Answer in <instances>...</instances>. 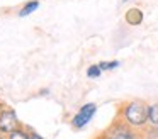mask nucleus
<instances>
[{"mask_svg":"<svg viewBox=\"0 0 158 139\" xmlns=\"http://www.w3.org/2000/svg\"><path fill=\"white\" fill-rule=\"evenodd\" d=\"M121 121H124L127 125L134 129H144L146 124L150 122L148 119V105L141 100H131L126 102L123 107L119 108V117Z\"/></svg>","mask_w":158,"mask_h":139,"instance_id":"nucleus-1","label":"nucleus"},{"mask_svg":"<svg viewBox=\"0 0 158 139\" xmlns=\"http://www.w3.org/2000/svg\"><path fill=\"white\" fill-rule=\"evenodd\" d=\"M19 125V121H17V115L12 108H4L0 112V134H10L14 132Z\"/></svg>","mask_w":158,"mask_h":139,"instance_id":"nucleus-4","label":"nucleus"},{"mask_svg":"<svg viewBox=\"0 0 158 139\" xmlns=\"http://www.w3.org/2000/svg\"><path fill=\"white\" fill-rule=\"evenodd\" d=\"M95 112H97V105L95 104H85V105H82V108H80V110L75 114V117L72 119V125L75 129L85 127V125L92 121V117L95 115Z\"/></svg>","mask_w":158,"mask_h":139,"instance_id":"nucleus-3","label":"nucleus"},{"mask_svg":"<svg viewBox=\"0 0 158 139\" xmlns=\"http://www.w3.org/2000/svg\"><path fill=\"white\" fill-rule=\"evenodd\" d=\"M29 139H44V137H41L39 134H36V132H31V137Z\"/></svg>","mask_w":158,"mask_h":139,"instance_id":"nucleus-12","label":"nucleus"},{"mask_svg":"<svg viewBox=\"0 0 158 139\" xmlns=\"http://www.w3.org/2000/svg\"><path fill=\"white\" fill-rule=\"evenodd\" d=\"M124 19H126V22L129 24V26H139V24L143 22V12H141L138 7H131V9L126 10Z\"/></svg>","mask_w":158,"mask_h":139,"instance_id":"nucleus-5","label":"nucleus"},{"mask_svg":"<svg viewBox=\"0 0 158 139\" xmlns=\"http://www.w3.org/2000/svg\"><path fill=\"white\" fill-rule=\"evenodd\" d=\"M0 139H4V137H2V136H0Z\"/></svg>","mask_w":158,"mask_h":139,"instance_id":"nucleus-16","label":"nucleus"},{"mask_svg":"<svg viewBox=\"0 0 158 139\" xmlns=\"http://www.w3.org/2000/svg\"><path fill=\"white\" fill-rule=\"evenodd\" d=\"M0 112H2V104H0Z\"/></svg>","mask_w":158,"mask_h":139,"instance_id":"nucleus-14","label":"nucleus"},{"mask_svg":"<svg viewBox=\"0 0 158 139\" xmlns=\"http://www.w3.org/2000/svg\"><path fill=\"white\" fill-rule=\"evenodd\" d=\"M106 134L109 136L110 139H141V134L138 132V129L127 125L126 122L121 121V119H116V121L109 125Z\"/></svg>","mask_w":158,"mask_h":139,"instance_id":"nucleus-2","label":"nucleus"},{"mask_svg":"<svg viewBox=\"0 0 158 139\" xmlns=\"http://www.w3.org/2000/svg\"><path fill=\"white\" fill-rule=\"evenodd\" d=\"M29 137H31V134H27L26 131H22V129H15L14 132L9 134L7 139H29Z\"/></svg>","mask_w":158,"mask_h":139,"instance_id":"nucleus-8","label":"nucleus"},{"mask_svg":"<svg viewBox=\"0 0 158 139\" xmlns=\"http://www.w3.org/2000/svg\"><path fill=\"white\" fill-rule=\"evenodd\" d=\"M39 7V2L38 0H31V2H27L24 7L21 9V12H19V17H26V15H29V14H32L36 9Z\"/></svg>","mask_w":158,"mask_h":139,"instance_id":"nucleus-7","label":"nucleus"},{"mask_svg":"<svg viewBox=\"0 0 158 139\" xmlns=\"http://www.w3.org/2000/svg\"><path fill=\"white\" fill-rule=\"evenodd\" d=\"M95 139H110V137H109V136L106 134V132H102V134H99V136H97Z\"/></svg>","mask_w":158,"mask_h":139,"instance_id":"nucleus-11","label":"nucleus"},{"mask_svg":"<svg viewBox=\"0 0 158 139\" xmlns=\"http://www.w3.org/2000/svg\"><path fill=\"white\" fill-rule=\"evenodd\" d=\"M100 75H102V70H100L99 64H92V66H89V70H87V76L89 78H99Z\"/></svg>","mask_w":158,"mask_h":139,"instance_id":"nucleus-9","label":"nucleus"},{"mask_svg":"<svg viewBox=\"0 0 158 139\" xmlns=\"http://www.w3.org/2000/svg\"><path fill=\"white\" fill-rule=\"evenodd\" d=\"M155 136L158 137V127H155Z\"/></svg>","mask_w":158,"mask_h":139,"instance_id":"nucleus-13","label":"nucleus"},{"mask_svg":"<svg viewBox=\"0 0 158 139\" xmlns=\"http://www.w3.org/2000/svg\"><path fill=\"white\" fill-rule=\"evenodd\" d=\"M123 2H127V0H123Z\"/></svg>","mask_w":158,"mask_h":139,"instance_id":"nucleus-15","label":"nucleus"},{"mask_svg":"<svg viewBox=\"0 0 158 139\" xmlns=\"http://www.w3.org/2000/svg\"><path fill=\"white\" fill-rule=\"evenodd\" d=\"M100 70L102 71H109V70H116L117 66H119V61H102V63H99Z\"/></svg>","mask_w":158,"mask_h":139,"instance_id":"nucleus-10","label":"nucleus"},{"mask_svg":"<svg viewBox=\"0 0 158 139\" xmlns=\"http://www.w3.org/2000/svg\"><path fill=\"white\" fill-rule=\"evenodd\" d=\"M148 119L153 127H158V104L148 105Z\"/></svg>","mask_w":158,"mask_h":139,"instance_id":"nucleus-6","label":"nucleus"}]
</instances>
